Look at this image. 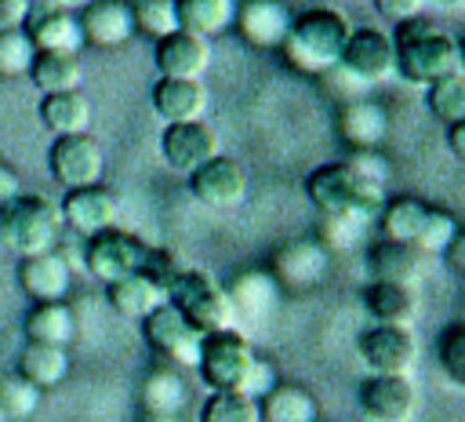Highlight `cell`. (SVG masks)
Listing matches in <instances>:
<instances>
[{
	"mask_svg": "<svg viewBox=\"0 0 465 422\" xmlns=\"http://www.w3.org/2000/svg\"><path fill=\"white\" fill-rule=\"evenodd\" d=\"M458 233H461V226H458V218H454L447 207H429V218H425V226H421V233H418L414 247H418L421 255H443V247H447Z\"/></svg>",
	"mask_w": 465,
	"mask_h": 422,
	"instance_id": "cell-40",
	"label": "cell"
},
{
	"mask_svg": "<svg viewBox=\"0 0 465 422\" xmlns=\"http://www.w3.org/2000/svg\"><path fill=\"white\" fill-rule=\"evenodd\" d=\"M276 280L269 273H258V269H247L240 276H232L225 298L232 306L236 316H265L272 306H276Z\"/></svg>",
	"mask_w": 465,
	"mask_h": 422,
	"instance_id": "cell-34",
	"label": "cell"
},
{
	"mask_svg": "<svg viewBox=\"0 0 465 422\" xmlns=\"http://www.w3.org/2000/svg\"><path fill=\"white\" fill-rule=\"evenodd\" d=\"M378 7V15L392 18V22H407V18H418V11L425 7V0H371Z\"/></svg>",
	"mask_w": 465,
	"mask_h": 422,
	"instance_id": "cell-46",
	"label": "cell"
},
{
	"mask_svg": "<svg viewBox=\"0 0 465 422\" xmlns=\"http://www.w3.org/2000/svg\"><path fill=\"white\" fill-rule=\"evenodd\" d=\"M349 33L352 29H349V18L341 11L312 7V11H302L291 18V29L280 44V55L294 73L320 76V73L338 69V58H341Z\"/></svg>",
	"mask_w": 465,
	"mask_h": 422,
	"instance_id": "cell-1",
	"label": "cell"
},
{
	"mask_svg": "<svg viewBox=\"0 0 465 422\" xmlns=\"http://www.w3.org/2000/svg\"><path fill=\"white\" fill-rule=\"evenodd\" d=\"M338 65L360 80V84H381L396 73V47H392V36L381 33V29H352L345 47H341V58Z\"/></svg>",
	"mask_w": 465,
	"mask_h": 422,
	"instance_id": "cell-10",
	"label": "cell"
},
{
	"mask_svg": "<svg viewBox=\"0 0 465 422\" xmlns=\"http://www.w3.org/2000/svg\"><path fill=\"white\" fill-rule=\"evenodd\" d=\"M105 295H109V306H113L120 316L145 320L153 309H160V306L167 302V280H163L153 266H145V269H138V273H131V276L109 284Z\"/></svg>",
	"mask_w": 465,
	"mask_h": 422,
	"instance_id": "cell-20",
	"label": "cell"
},
{
	"mask_svg": "<svg viewBox=\"0 0 465 422\" xmlns=\"http://www.w3.org/2000/svg\"><path fill=\"white\" fill-rule=\"evenodd\" d=\"M40 393L44 389H36L18 371L0 375V411H4V418H29L40 407Z\"/></svg>",
	"mask_w": 465,
	"mask_h": 422,
	"instance_id": "cell-38",
	"label": "cell"
},
{
	"mask_svg": "<svg viewBox=\"0 0 465 422\" xmlns=\"http://www.w3.org/2000/svg\"><path fill=\"white\" fill-rule=\"evenodd\" d=\"M156 69L163 80H203L211 69V40L185 29L156 40Z\"/></svg>",
	"mask_w": 465,
	"mask_h": 422,
	"instance_id": "cell-17",
	"label": "cell"
},
{
	"mask_svg": "<svg viewBox=\"0 0 465 422\" xmlns=\"http://www.w3.org/2000/svg\"><path fill=\"white\" fill-rule=\"evenodd\" d=\"M276 382H280V378H276V367H272L265 357H254V364L247 367V375H243V382H240L236 393H243V397H251V400L258 404Z\"/></svg>",
	"mask_w": 465,
	"mask_h": 422,
	"instance_id": "cell-45",
	"label": "cell"
},
{
	"mask_svg": "<svg viewBox=\"0 0 465 422\" xmlns=\"http://www.w3.org/2000/svg\"><path fill=\"white\" fill-rule=\"evenodd\" d=\"M436 357H440L443 375L454 386H465V324L461 320H454V324L443 327V335L436 342Z\"/></svg>",
	"mask_w": 465,
	"mask_h": 422,
	"instance_id": "cell-42",
	"label": "cell"
},
{
	"mask_svg": "<svg viewBox=\"0 0 465 422\" xmlns=\"http://www.w3.org/2000/svg\"><path fill=\"white\" fill-rule=\"evenodd\" d=\"M11 207H15V204L0 207V244H4V247H11V233H15V215H11Z\"/></svg>",
	"mask_w": 465,
	"mask_h": 422,
	"instance_id": "cell-51",
	"label": "cell"
},
{
	"mask_svg": "<svg viewBox=\"0 0 465 422\" xmlns=\"http://www.w3.org/2000/svg\"><path fill=\"white\" fill-rule=\"evenodd\" d=\"M338 135L349 142V149H381L389 138V109L371 98L345 102L338 109Z\"/></svg>",
	"mask_w": 465,
	"mask_h": 422,
	"instance_id": "cell-24",
	"label": "cell"
},
{
	"mask_svg": "<svg viewBox=\"0 0 465 422\" xmlns=\"http://www.w3.org/2000/svg\"><path fill=\"white\" fill-rule=\"evenodd\" d=\"M87 4H91V0H62L65 11H69V7H87Z\"/></svg>",
	"mask_w": 465,
	"mask_h": 422,
	"instance_id": "cell-55",
	"label": "cell"
},
{
	"mask_svg": "<svg viewBox=\"0 0 465 422\" xmlns=\"http://www.w3.org/2000/svg\"><path fill=\"white\" fill-rule=\"evenodd\" d=\"M443 255H447V266H450V269L461 276V273H465V236L458 233V236H454V240L443 247Z\"/></svg>",
	"mask_w": 465,
	"mask_h": 422,
	"instance_id": "cell-49",
	"label": "cell"
},
{
	"mask_svg": "<svg viewBox=\"0 0 465 422\" xmlns=\"http://www.w3.org/2000/svg\"><path fill=\"white\" fill-rule=\"evenodd\" d=\"M360 411L367 422H411L418 411V389L411 378L367 375L360 386Z\"/></svg>",
	"mask_w": 465,
	"mask_h": 422,
	"instance_id": "cell-12",
	"label": "cell"
},
{
	"mask_svg": "<svg viewBox=\"0 0 465 422\" xmlns=\"http://www.w3.org/2000/svg\"><path fill=\"white\" fill-rule=\"evenodd\" d=\"M254 349L251 342L229 327V331H214V335H203L200 342V360H196V371L203 378V386L211 393H236L247 367L254 364Z\"/></svg>",
	"mask_w": 465,
	"mask_h": 422,
	"instance_id": "cell-4",
	"label": "cell"
},
{
	"mask_svg": "<svg viewBox=\"0 0 465 422\" xmlns=\"http://www.w3.org/2000/svg\"><path fill=\"white\" fill-rule=\"evenodd\" d=\"M447 149L454 153V160H465V124L447 127Z\"/></svg>",
	"mask_w": 465,
	"mask_h": 422,
	"instance_id": "cell-50",
	"label": "cell"
},
{
	"mask_svg": "<svg viewBox=\"0 0 465 422\" xmlns=\"http://www.w3.org/2000/svg\"><path fill=\"white\" fill-rule=\"evenodd\" d=\"M142 422H182L178 415H142Z\"/></svg>",
	"mask_w": 465,
	"mask_h": 422,
	"instance_id": "cell-53",
	"label": "cell"
},
{
	"mask_svg": "<svg viewBox=\"0 0 465 422\" xmlns=\"http://www.w3.org/2000/svg\"><path fill=\"white\" fill-rule=\"evenodd\" d=\"M149 258L153 255H149L145 240H138L134 233H124V229H102V233L87 236V247H84V269L105 287L145 269Z\"/></svg>",
	"mask_w": 465,
	"mask_h": 422,
	"instance_id": "cell-5",
	"label": "cell"
},
{
	"mask_svg": "<svg viewBox=\"0 0 465 422\" xmlns=\"http://www.w3.org/2000/svg\"><path fill=\"white\" fill-rule=\"evenodd\" d=\"M167 302L185 316V324L200 335H214V331H229L236 327V313L225 298L222 287H214L203 273L196 269H182L167 276Z\"/></svg>",
	"mask_w": 465,
	"mask_h": 422,
	"instance_id": "cell-3",
	"label": "cell"
},
{
	"mask_svg": "<svg viewBox=\"0 0 465 422\" xmlns=\"http://www.w3.org/2000/svg\"><path fill=\"white\" fill-rule=\"evenodd\" d=\"M18 375L29 378L36 389H51L65 382L69 375V353L65 346H44V342H25L18 353Z\"/></svg>",
	"mask_w": 465,
	"mask_h": 422,
	"instance_id": "cell-32",
	"label": "cell"
},
{
	"mask_svg": "<svg viewBox=\"0 0 465 422\" xmlns=\"http://www.w3.org/2000/svg\"><path fill=\"white\" fill-rule=\"evenodd\" d=\"M25 36L33 40L36 51H62V55H80L84 47V33H80V18L65 7H51V11H29L25 18Z\"/></svg>",
	"mask_w": 465,
	"mask_h": 422,
	"instance_id": "cell-23",
	"label": "cell"
},
{
	"mask_svg": "<svg viewBox=\"0 0 465 422\" xmlns=\"http://www.w3.org/2000/svg\"><path fill=\"white\" fill-rule=\"evenodd\" d=\"M131 18H134V33H145L153 40H163V36L178 33L174 0H134L131 4Z\"/></svg>",
	"mask_w": 465,
	"mask_h": 422,
	"instance_id": "cell-37",
	"label": "cell"
},
{
	"mask_svg": "<svg viewBox=\"0 0 465 422\" xmlns=\"http://www.w3.org/2000/svg\"><path fill=\"white\" fill-rule=\"evenodd\" d=\"M62 226H69L80 236H94L102 229L116 226L120 215V196L109 186H84V189H69L62 200Z\"/></svg>",
	"mask_w": 465,
	"mask_h": 422,
	"instance_id": "cell-14",
	"label": "cell"
},
{
	"mask_svg": "<svg viewBox=\"0 0 465 422\" xmlns=\"http://www.w3.org/2000/svg\"><path fill=\"white\" fill-rule=\"evenodd\" d=\"M367 226H371V222H367L363 215H356V211H345V215H320V244H323L327 251H334V247H352V244L363 236Z\"/></svg>",
	"mask_w": 465,
	"mask_h": 422,
	"instance_id": "cell-41",
	"label": "cell"
},
{
	"mask_svg": "<svg viewBox=\"0 0 465 422\" xmlns=\"http://www.w3.org/2000/svg\"><path fill=\"white\" fill-rule=\"evenodd\" d=\"M138 400H142V411L145 415H178L189 404V386H185V378H182L178 367L160 364V367H153L142 378Z\"/></svg>",
	"mask_w": 465,
	"mask_h": 422,
	"instance_id": "cell-28",
	"label": "cell"
},
{
	"mask_svg": "<svg viewBox=\"0 0 465 422\" xmlns=\"http://www.w3.org/2000/svg\"><path fill=\"white\" fill-rule=\"evenodd\" d=\"M189 189L203 207L229 211V207H240L243 196H247V171L232 156L218 153L189 175Z\"/></svg>",
	"mask_w": 465,
	"mask_h": 422,
	"instance_id": "cell-11",
	"label": "cell"
},
{
	"mask_svg": "<svg viewBox=\"0 0 465 422\" xmlns=\"http://www.w3.org/2000/svg\"><path fill=\"white\" fill-rule=\"evenodd\" d=\"M15 215V233H11V247L29 258V255H44L58 247L62 236V211L54 200L40 196V193H22L11 207Z\"/></svg>",
	"mask_w": 465,
	"mask_h": 422,
	"instance_id": "cell-6",
	"label": "cell"
},
{
	"mask_svg": "<svg viewBox=\"0 0 465 422\" xmlns=\"http://www.w3.org/2000/svg\"><path fill=\"white\" fill-rule=\"evenodd\" d=\"M360 178H352V171L334 160V164H320L309 178H305V193L312 200V207L320 215H345V211H356V200H360ZM360 215V211H356Z\"/></svg>",
	"mask_w": 465,
	"mask_h": 422,
	"instance_id": "cell-19",
	"label": "cell"
},
{
	"mask_svg": "<svg viewBox=\"0 0 465 422\" xmlns=\"http://www.w3.org/2000/svg\"><path fill=\"white\" fill-rule=\"evenodd\" d=\"M0 422H7V418H4V411H0Z\"/></svg>",
	"mask_w": 465,
	"mask_h": 422,
	"instance_id": "cell-56",
	"label": "cell"
},
{
	"mask_svg": "<svg viewBox=\"0 0 465 422\" xmlns=\"http://www.w3.org/2000/svg\"><path fill=\"white\" fill-rule=\"evenodd\" d=\"M291 11L283 0H243L236 4V15H232V25L236 33L258 47V51H280L287 29H291Z\"/></svg>",
	"mask_w": 465,
	"mask_h": 422,
	"instance_id": "cell-16",
	"label": "cell"
},
{
	"mask_svg": "<svg viewBox=\"0 0 465 422\" xmlns=\"http://www.w3.org/2000/svg\"><path fill=\"white\" fill-rule=\"evenodd\" d=\"M363 309L374 324H392V327H411V320L418 316V291L403 287V284H385V280H371L363 287Z\"/></svg>",
	"mask_w": 465,
	"mask_h": 422,
	"instance_id": "cell-26",
	"label": "cell"
},
{
	"mask_svg": "<svg viewBox=\"0 0 465 422\" xmlns=\"http://www.w3.org/2000/svg\"><path fill=\"white\" fill-rule=\"evenodd\" d=\"M18 287L33 302H65V295L73 287V269L58 247L44 251V255H29L18 262Z\"/></svg>",
	"mask_w": 465,
	"mask_h": 422,
	"instance_id": "cell-18",
	"label": "cell"
},
{
	"mask_svg": "<svg viewBox=\"0 0 465 422\" xmlns=\"http://www.w3.org/2000/svg\"><path fill=\"white\" fill-rule=\"evenodd\" d=\"M258 418L262 422H316L320 418V404H316V397L305 386L276 382L258 400Z\"/></svg>",
	"mask_w": 465,
	"mask_h": 422,
	"instance_id": "cell-29",
	"label": "cell"
},
{
	"mask_svg": "<svg viewBox=\"0 0 465 422\" xmlns=\"http://www.w3.org/2000/svg\"><path fill=\"white\" fill-rule=\"evenodd\" d=\"M33 84L44 95H58V91H80L84 80V62L80 55H62V51H36L33 65H29Z\"/></svg>",
	"mask_w": 465,
	"mask_h": 422,
	"instance_id": "cell-31",
	"label": "cell"
},
{
	"mask_svg": "<svg viewBox=\"0 0 465 422\" xmlns=\"http://www.w3.org/2000/svg\"><path fill=\"white\" fill-rule=\"evenodd\" d=\"M211 106L207 84L203 80H156L153 87V109L167 120V124H189V120H203Z\"/></svg>",
	"mask_w": 465,
	"mask_h": 422,
	"instance_id": "cell-25",
	"label": "cell"
},
{
	"mask_svg": "<svg viewBox=\"0 0 465 422\" xmlns=\"http://www.w3.org/2000/svg\"><path fill=\"white\" fill-rule=\"evenodd\" d=\"M429 207L432 204H425L418 196H396V200H389L385 211H381V218H378L381 229H385V240L414 244L418 233H421V226H425V218H429Z\"/></svg>",
	"mask_w": 465,
	"mask_h": 422,
	"instance_id": "cell-35",
	"label": "cell"
},
{
	"mask_svg": "<svg viewBox=\"0 0 465 422\" xmlns=\"http://www.w3.org/2000/svg\"><path fill=\"white\" fill-rule=\"evenodd\" d=\"M331 266V251L320 240H291L272 255V280L276 287H291V291H309L327 276Z\"/></svg>",
	"mask_w": 465,
	"mask_h": 422,
	"instance_id": "cell-15",
	"label": "cell"
},
{
	"mask_svg": "<svg viewBox=\"0 0 465 422\" xmlns=\"http://www.w3.org/2000/svg\"><path fill=\"white\" fill-rule=\"evenodd\" d=\"M25 338L29 342H44V346H69L76 335V316L65 302H33L25 320Z\"/></svg>",
	"mask_w": 465,
	"mask_h": 422,
	"instance_id": "cell-30",
	"label": "cell"
},
{
	"mask_svg": "<svg viewBox=\"0 0 465 422\" xmlns=\"http://www.w3.org/2000/svg\"><path fill=\"white\" fill-rule=\"evenodd\" d=\"M367 269H371V280L403 284V287H414V291H418L421 273H425V255H421L414 244L378 240V244L367 251Z\"/></svg>",
	"mask_w": 465,
	"mask_h": 422,
	"instance_id": "cell-22",
	"label": "cell"
},
{
	"mask_svg": "<svg viewBox=\"0 0 465 422\" xmlns=\"http://www.w3.org/2000/svg\"><path fill=\"white\" fill-rule=\"evenodd\" d=\"M29 18L25 0H0V29H22Z\"/></svg>",
	"mask_w": 465,
	"mask_h": 422,
	"instance_id": "cell-47",
	"label": "cell"
},
{
	"mask_svg": "<svg viewBox=\"0 0 465 422\" xmlns=\"http://www.w3.org/2000/svg\"><path fill=\"white\" fill-rule=\"evenodd\" d=\"M18 196H22V178H18V171L7 167V164H0V207L15 204Z\"/></svg>",
	"mask_w": 465,
	"mask_h": 422,
	"instance_id": "cell-48",
	"label": "cell"
},
{
	"mask_svg": "<svg viewBox=\"0 0 465 422\" xmlns=\"http://www.w3.org/2000/svg\"><path fill=\"white\" fill-rule=\"evenodd\" d=\"M200 422H262L258 404L243 393H211L200 407Z\"/></svg>",
	"mask_w": 465,
	"mask_h": 422,
	"instance_id": "cell-39",
	"label": "cell"
},
{
	"mask_svg": "<svg viewBox=\"0 0 465 422\" xmlns=\"http://www.w3.org/2000/svg\"><path fill=\"white\" fill-rule=\"evenodd\" d=\"M429 109L436 113V120L450 124H465V73H450L429 84Z\"/></svg>",
	"mask_w": 465,
	"mask_h": 422,
	"instance_id": "cell-36",
	"label": "cell"
},
{
	"mask_svg": "<svg viewBox=\"0 0 465 422\" xmlns=\"http://www.w3.org/2000/svg\"><path fill=\"white\" fill-rule=\"evenodd\" d=\"M142 331H145V342H149L171 367H178V371H182V367H196L203 335L193 331V327L185 324V316H182L171 302H163L160 309H153V313L142 320Z\"/></svg>",
	"mask_w": 465,
	"mask_h": 422,
	"instance_id": "cell-9",
	"label": "cell"
},
{
	"mask_svg": "<svg viewBox=\"0 0 465 422\" xmlns=\"http://www.w3.org/2000/svg\"><path fill=\"white\" fill-rule=\"evenodd\" d=\"M76 18H80L84 44H94V47H120L134 36V18L127 0H91Z\"/></svg>",
	"mask_w": 465,
	"mask_h": 422,
	"instance_id": "cell-21",
	"label": "cell"
},
{
	"mask_svg": "<svg viewBox=\"0 0 465 422\" xmlns=\"http://www.w3.org/2000/svg\"><path fill=\"white\" fill-rule=\"evenodd\" d=\"M360 360L371 375H396V378H411V371L418 367V342L411 335V327H392V324H374L360 335L356 342Z\"/></svg>",
	"mask_w": 465,
	"mask_h": 422,
	"instance_id": "cell-7",
	"label": "cell"
},
{
	"mask_svg": "<svg viewBox=\"0 0 465 422\" xmlns=\"http://www.w3.org/2000/svg\"><path fill=\"white\" fill-rule=\"evenodd\" d=\"M33 58H36V47L25 36V29H0V76L29 73Z\"/></svg>",
	"mask_w": 465,
	"mask_h": 422,
	"instance_id": "cell-43",
	"label": "cell"
},
{
	"mask_svg": "<svg viewBox=\"0 0 465 422\" xmlns=\"http://www.w3.org/2000/svg\"><path fill=\"white\" fill-rule=\"evenodd\" d=\"M47 167H51L54 182L69 193V189H84V186L102 182L105 153L91 135H69V138H54V146L47 153Z\"/></svg>",
	"mask_w": 465,
	"mask_h": 422,
	"instance_id": "cell-8",
	"label": "cell"
},
{
	"mask_svg": "<svg viewBox=\"0 0 465 422\" xmlns=\"http://www.w3.org/2000/svg\"><path fill=\"white\" fill-rule=\"evenodd\" d=\"M160 156L171 171L193 175L200 164L218 156V135L207 120H189V124H167L160 135Z\"/></svg>",
	"mask_w": 465,
	"mask_h": 422,
	"instance_id": "cell-13",
	"label": "cell"
},
{
	"mask_svg": "<svg viewBox=\"0 0 465 422\" xmlns=\"http://www.w3.org/2000/svg\"><path fill=\"white\" fill-rule=\"evenodd\" d=\"M341 164L352 171V178L374 182V186H385L389 175H392V164H389V156L381 149H349Z\"/></svg>",
	"mask_w": 465,
	"mask_h": 422,
	"instance_id": "cell-44",
	"label": "cell"
},
{
	"mask_svg": "<svg viewBox=\"0 0 465 422\" xmlns=\"http://www.w3.org/2000/svg\"><path fill=\"white\" fill-rule=\"evenodd\" d=\"M174 7H178V29L203 40L225 33L236 15V0H174Z\"/></svg>",
	"mask_w": 465,
	"mask_h": 422,
	"instance_id": "cell-33",
	"label": "cell"
},
{
	"mask_svg": "<svg viewBox=\"0 0 465 422\" xmlns=\"http://www.w3.org/2000/svg\"><path fill=\"white\" fill-rule=\"evenodd\" d=\"M316 422H320V418H316Z\"/></svg>",
	"mask_w": 465,
	"mask_h": 422,
	"instance_id": "cell-57",
	"label": "cell"
},
{
	"mask_svg": "<svg viewBox=\"0 0 465 422\" xmlns=\"http://www.w3.org/2000/svg\"><path fill=\"white\" fill-rule=\"evenodd\" d=\"M29 11H51V7H62V0H25Z\"/></svg>",
	"mask_w": 465,
	"mask_h": 422,
	"instance_id": "cell-52",
	"label": "cell"
},
{
	"mask_svg": "<svg viewBox=\"0 0 465 422\" xmlns=\"http://www.w3.org/2000/svg\"><path fill=\"white\" fill-rule=\"evenodd\" d=\"M429 4H436V7H450V11H454V7H461L465 0H429Z\"/></svg>",
	"mask_w": 465,
	"mask_h": 422,
	"instance_id": "cell-54",
	"label": "cell"
},
{
	"mask_svg": "<svg viewBox=\"0 0 465 422\" xmlns=\"http://www.w3.org/2000/svg\"><path fill=\"white\" fill-rule=\"evenodd\" d=\"M91 98L84 91H58V95H44L40 102V120L54 138H69V135H87L91 127Z\"/></svg>",
	"mask_w": 465,
	"mask_h": 422,
	"instance_id": "cell-27",
	"label": "cell"
},
{
	"mask_svg": "<svg viewBox=\"0 0 465 422\" xmlns=\"http://www.w3.org/2000/svg\"><path fill=\"white\" fill-rule=\"evenodd\" d=\"M392 47H396V73L407 76L411 84L429 87L440 76L461 73V44L421 18L400 22Z\"/></svg>",
	"mask_w": 465,
	"mask_h": 422,
	"instance_id": "cell-2",
	"label": "cell"
}]
</instances>
